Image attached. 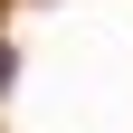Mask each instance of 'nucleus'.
Here are the masks:
<instances>
[{
	"mask_svg": "<svg viewBox=\"0 0 133 133\" xmlns=\"http://www.w3.org/2000/svg\"><path fill=\"white\" fill-rule=\"evenodd\" d=\"M10 76H19V57H10V48H0V95H10Z\"/></svg>",
	"mask_w": 133,
	"mask_h": 133,
	"instance_id": "f257e3e1",
	"label": "nucleus"
}]
</instances>
